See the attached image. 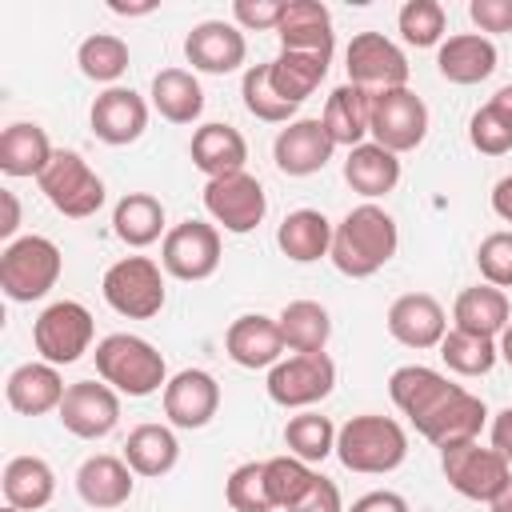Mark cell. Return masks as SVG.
Here are the masks:
<instances>
[{
	"label": "cell",
	"mask_w": 512,
	"mask_h": 512,
	"mask_svg": "<svg viewBox=\"0 0 512 512\" xmlns=\"http://www.w3.org/2000/svg\"><path fill=\"white\" fill-rule=\"evenodd\" d=\"M396 248H400V228H396V220H392L380 204L364 200V204L348 208L344 220L332 228L328 260L336 264L340 276H348V280H368V276H376V272L396 256Z\"/></svg>",
	"instance_id": "1"
},
{
	"label": "cell",
	"mask_w": 512,
	"mask_h": 512,
	"mask_svg": "<svg viewBox=\"0 0 512 512\" xmlns=\"http://www.w3.org/2000/svg\"><path fill=\"white\" fill-rule=\"evenodd\" d=\"M336 460L360 476L396 472L408 460V432L392 416H376V412L352 416L336 428Z\"/></svg>",
	"instance_id": "2"
},
{
	"label": "cell",
	"mask_w": 512,
	"mask_h": 512,
	"mask_svg": "<svg viewBox=\"0 0 512 512\" xmlns=\"http://www.w3.org/2000/svg\"><path fill=\"white\" fill-rule=\"evenodd\" d=\"M96 372L104 384H112L120 396H152L168 384V364L156 344L132 332H112L96 344Z\"/></svg>",
	"instance_id": "3"
},
{
	"label": "cell",
	"mask_w": 512,
	"mask_h": 512,
	"mask_svg": "<svg viewBox=\"0 0 512 512\" xmlns=\"http://www.w3.org/2000/svg\"><path fill=\"white\" fill-rule=\"evenodd\" d=\"M60 268H64V256H60L56 240L36 236V232L32 236H16L0 252V292L12 304L44 300L56 288Z\"/></svg>",
	"instance_id": "4"
},
{
	"label": "cell",
	"mask_w": 512,
	"mask_h": 512,
	"mask_svg": "<svg viewBox=\"0 0 512 512\" xmlns=\"http://www.w3.org/2000/svg\"><path fill=\"white\" fill-rule=\"evenodd\" d=\"M100 292H104V304L128 320H152V316H160V308L168 300L164 268L152 256H124V260L108 264Z\"/></svg>",
	"instance_id": "5"
},
{
	"label": "cell",
	"mask_w": 512,
	"mask_h": 512,
	"mask_svg": "<svg viewBox=\"0 0 512 512\" xmlns=\"http://www.w3.org/2000/svg\"><path fill=\"white\" fill-rule=\"evenodd\" d=\"M36 184H40L44 200L68 220H88L104 208V180L72 148H56L48 168L36 176Z\"/></svg>",
	"instance_id": "6"
},
{
	"label": "cell",
	"mask_w": 512,
	"mask_h": 512,
	"mask_svg": "<svg viewBox=\"0 0 512 512\" xmlns=\"http://www.w3.org/2000/svg\"><path fill=\"white\" fill-rule=\"evenodd\" d=\"M92 336H96V320L80 300H56L32 324V344H36L40 360H48L56 368L76 364L92 348Z\"/></svg>",
	"instance_id": "7"
},
{
	"label": "cell",
	"mask_w": 512,
	"mask_h": 512,
	"mask_svg": "<svg viewBox=\"0 0 512 512\" xmlns=\"http://www.w3.org/2000/svg\"><path fill=\"white\" fill-rule=\"evenodd\" d=\"M268 400L280 408H312L336 388V364L328 352H292L268 368Z\"/></svg>",
	"instance_id": "8"
},
{
	"label": "cell",
	"mask_w": 512,
	"mask_h": 512,
	"mask_svg": "<svg viewBox=\"0 0 512 512\" xmlns=\"http://www.w3.org/2000/svg\"><path fill=\"white\" fill-rule=\"evenodd\" d=\"M344 72L348 84L364 92H388V88H408V56L396 40L384 32H356L344 48Z\"/></svg>",
	"instance_id": "9"
},
{
	"label": "cell",
	"mask_w": 512,
	"mask_h": 512,
	"mask_svg": "<svg viewBox=\"0 0 512 512\" xmlns=\"http://www.w3.org/2000/svg\"><path fill=\"white\" fill-rule=\"evenodd\" d=\"M368 136L404 156L416 152L428 136V104L412 92V88H388V92H372V128Z\"/></svg>",
	"instance_id": "10"
},
{
	"label": "cell",
	"mask_w": 512,
	"mask_h": 512,
	"mask_svg": "<svg viewBox=\"0 0 512 512\" xmlns=\"http://www.w3.org/2000/svg\"><path fill=\"white\" fill-rule=\"evenodd\" d=\"M204 212L212 216L216 228H224L232 236H244V232L264 224V212H268L264 184L252 172L216 176V180L204 184Z\"/></svg>",
	"instance_id": "11"
},
{
	"label": "cell",
	"mask_w": 512,
	"mask_h": 512,
	"mask_svg": "<svg viewBox=\"0 0 512 512\" xmlns=\"http://www.w3.org/2000/svg\"><path fill=\"white\" fill-rule=\"evenodd\" d=\"M160 268L184 284L208 280L220 268V228L208 220H180L160 240Z\"/></svg>",
	"instance_id": "12"
},
{
	"label": "cell",
	"mask_w": 512,
	"mask_h": 512,
	"mask_svg": "<svg viewBox=\"0 0 512 512\" xmlns=\"http://www.w3.org/2000/svg\"><path fill=\"white\" fill-rule=\"evenodd\" d=\"M440 472H444V480L464 500H484L488 504L504 488L512 464L492 444L484 448L480 440H468V444H456V448H444L440 452Z\"/></svg>",
	"instance_id": "13"
},
{
	"label": "cell",
	"mask_w": 512,
	"mask_h": 512,
	"mask_svg": "<svg viewBox=\"0 0 512 512\" xmlns=\"http://www.w3.org/2000/svg\"><path fill=\"white\" fill-rule=\"evenodd\" d=\"M56 420L80 440H104L120 424V392L104 380H76L68 384Z\"/></svg>",
	"instance_id": "14"
},
{
	"label": "cell",
	"mask_w": 512,
	"mask_h": 512,
	"mask_svg": "<svg viewBox=\"0 0 512 512\" xmlns=\"http://www.w3.org/2000/svg\"><path fill=\"white\" fill-rule=\"evenodd\" d=\"M388 336L404 348H440V340L448 336V316H444V304L432 296V292H404L388 304Z\"/></svg>",
	"instance_id": "15"
},
{
	"label": "cell",
	"mask_w": 512,
	"mask_h": 512,
	"mask_svg": "<svg viewBox=\"0 0 512 512\" xmlns=\"http://www.w3.org/2000/svg\"><path fill=\"white\" fill-rule=\"evenodd\" d=\"M184 56H188L192 72L228 76L248 60V40L232 20H200L184 36Z\"/></svg>",
	"instance_id": "16"
},
{
	"label": "cell",
	"mask_w": 512,
	"mask_h": 512,
	"mask_svg": "<svg viewBox=\"0 0 512 512\" xmlns=\"http://www.w3.org/2000/svg\"><path fill=\"white\" fill-rule=\"evenodd\" d=\"M220 412V384L204 368H184L164 384V416L172 428H204Z\"/></svg>",
	"instance_id": "17"
},
{
	"label": "cell",
	"mask_w": 512,
	"mask_h": 512,
	"mask_svg": "<svg viewBox=\"0 0 512 512\" xmlns=\"http://www.w3.org/2000/svg\"><path fill=\"white\" fill-rule=\"evenodd\" d=\"M88 124L96 132V140L112 144V148H124V144H136L148 128V100L124 84L116 88H104L96 100H92V112H88Z\"/></svg>",
	"instance_id": "18"
},
{
	"label": "cell",
	"mask_w": 512,
	"mask_h": 512,
	"mask_svg": "<svg viewBox=\"0 0 512 512\" xmlns=\"http://www.w3.org/2000/svg\"><path fill=\"white\" fill-rule=\"evenodd\" d=\"M332 152H336V144H332L320 116L316 120H308V116L292 120L272 140V160L284 176H316L332 160Z\"/></svg>",
	"instance_id": "19"
},
{
	"label": "cell",
	"mask_w": 512,
	"mask_h": 512,
	"mask_svg": "<svg viewBox=\"0 0 512 512\" xmlns=\"http://www.w3.org/2000/svg\"><path fill=\"white\" fill-rule=\"evenodd\" d=\"M488 420V408L480 396H472L468 388H456L448 400H440L420 424L416 432L432 444V448H456V444H468V440H480V428Z\"/></svg>",
	"instance_id": "20"
},
{
	"label": "cell",
	"mask_w": 512,
	"mask_h": 512,
	"mask_svg": "<svg viewBox=\"0 0 512 512\" xmlns=\"http://www.w3.org/2000/svg\"><path fill=\"white\" fill-rule=\"evenodd\" d=\"M224 352L232 364L240 368H272L284 360V336H280V324L276 316H264V312H244L228 324L224 332Z\"/></svg>",
	"instance_id": "21"
},
{
	"label": "cell",
	"mask_w": 512,
	"mask_h": 512,
	"mask_svg": "<svg viewBox=\"0 0 512 512\" xmlns=\"http://www.w3.org/2000/svg\"><path fill=\"white\" fill-rule=\"evenodd\" d=\"M276 36H280V48H288V52H312L324 60H332V52H336L332 12L320 0H288Z\"/></svg>",
	"instance_id": "22"
},
{
	"label": "cell",
	"mask_w": 512,
	"mask_h": 512,
	"mask_svg": "<svg viewBox=\"0 0 512 512\" xmlns=\"http://www.w3.org/2000/svg\"><path fill=\"white\" fill-rule=\"evenodd\" d=\"M500 64V52L492 44V36H480V32H456V36H444V44L436 48V68L448 84H480L496 72Z\"/></svg>",
	"instance_id": "23"
},
{
	"label": "cell",
	"mask_w": 512,
	"mask_h": 512,
	"mask_svg": "<svg viewBox=\"0 0 512 512\" xmlns=\"http://www.w3.org/2000/svg\"><path fill=\"white\" fill-rule=\"evenodd\" d=\"M68 384L60 380V368L48 364V360H28L20 368L8 372V384H4V396H8V408L20 412V416H44V412H56L60 400H64Z\"/></svg>",
	"instance_id": "24"
},
{
	"label": "cell",
	"mask_w": 512,
	"mask_h": 512,
	"mask_svg": "<svg viewBox=\"0 0 512 512\" xmlns=\"http://www.w3.org/2000/svg\"><path fill=\"white\" fill-rule=\"evenodd\" d=\"M132 488H136V472L128 468L124 456L96 452L76 468V492L88 508H104V512L120 508L132 500Z\"/></svg>",
	"instance_id": "25"
},
{
	"label": "cell",
	"mask_w": 512,
	"mask_h": 512,
	"mask_svg": "<svg viewBox=\"0 0 512 512\" xmlns=\"http://www.w3.org/2000/svg\"><path fill=\"white\" fill-rule=\"evenodd\" d=\"M456 388H460V384H452L444 372H436V368H428V364H404V368H396V372L388 376V396H392V404L412 420V428H416L440 400H448Z\"/></svg>",
	"instance_id": "26"
},
{
	"label": "cell",
	"mask_w": 512,
	"mask_h": 512,
	"mask_svg": "<svg viewBox=\"0 0 512 512\" xmlns=\"http://www.w3.org/2000/svg\"><path fill=\"white\" fill-rule=\"evenodd\" d=\"M188 156H192V164L208 180H216V176H228V172H244V164H248V140L232 124H220V120L216 124H200L192 132Z\"/></svg>",
	"instance_id": "27"
},
{
	"label": "cell",
	"mask_w": 512,
	"mask_h": 512,
	"mask_svg": "<svg viewBox=\"0 0 512 512\" xmlns=\"http://www.w3.org/2000/svg\"><path fill=\"white\" fill-rule=\"evenodd\" d=\"M324 128L332 136L336 148H356L368 140L372 128V92L356 88V84H340L332 88V96L324 100Z\"/></svg>",
	"instance_id": "28"
},
{
	"label": "cell",
	"mask_w": 512,
	"mask_h": 512,
	"mask_svg": "<svg viewBox=\"0 0 512 512\" xmlns=\"http://www.w3.org/2000/svg\"><path fill=\"white\" fill-rule=\"evenodd\" d=\"M52 140L48 132L36 124V120H16L0 132V172L12 176V180H24V176H40L52 160Z\"/></svg>",
	"instance_id": "29"
},
{
	"label": "cell",
	"mask_w": 512,
	"mask_h": 512,
	"mask_svg": "<svg viewBox=\"0 0 512 512\" xmlns=\"http://www.w3.org/2000/svg\"><path fill=\"white\" fill-rule=\"evenodd\" d=\"M344 180L364 200H380V196H388L400 184V156L388 152V148H380L376 140H364V144L348 148Z\"/></svg>",
	"instance_id": "30"
},
{
	"label": "cell",
	"mask_w": 512,
	"mask_h": 512,
	"mask_svg": "<svg viewBox=\"0 0 512 512\" xmlns=\"http://www.w3.org/2000/svg\"><path fill=\"white\" fill-rule=\"evenodd\" d=\"M508 320H512L508 296H504V288H492V284H472L452 304V328L472 332V336L500 340V332L508 328Z\"/></svg>",
	"instance_id": "31"
},
{
	"label": "cell",
	"mask_w": 512,
	"mask_h": 512,
	"mask_svg": "<svg viewBox=\"0 0 512 512\" xmlns=\"http://www.w3.org/2000/svg\"><path fill=\"white\" fill-rule=\"evenodd\" d=\"M124 460L136 476L160 480L180 464V440L168 424H136L124 440Z\"/></svg>",
	"instance_id": "32"
},
{
	"label": "cell",
	"mask_w": 512,
	"mask_h": 512,
	"mask_svg": "<svg viewBox=\"0 0 512 512\" xmlns=\"http://www.w3.org/2000/svg\"><path fill=\"white\" fill-rule=\"evenodd\" d=\"M0 488H4V504L20 512H36L56 496V472L44 456H12L4 464Z\"/></svg>",
	"instance_id": "33"
},
{
	"label": "cell",
	"mask_w": 512,
	"mask_h": 512,
	"mask_svg": "<svg viewBox=\"0 0 512 512\" xmlns=\"http://www.w3.org/2000/svg\"><path fill=\"white\" fill-rule=\"evenodd\" d=\"M112 232L128 248H148V244L164 240L168 236L164 204L152 192H128V196H120L116 208H112Z\"/></svg>",
	"instance_id": "34"
},
{
	"label": "cell",
	"mask_w": 512,
	"mask_h": 512,
	"mask_svg": "<svg viewBox=\"0 0 512 512\" xmlns=\"http://www.w3.org/2000/svg\"><path fill=\"white\" fill-rule=\"evenodd\" d=\"M332 228H336V224H332L324 212H316V208H296V212H288V216L280 220L276 244H280V252H284L292 264H312V260L328 256V248H332Z\"/></svg>",
	"instance_id": "35"
},
{
	"label": "cell",
	"mask_w": 512,
	"mask_h": 512,
	"mask_svg": "<svg viewBox=\"0 0 512 512\" xmlns=\"http://www.w3.org/2000/svg\"><path fill=\"white\" fill-rule=\"evenodd\" d=\"M152 108L168 120V124H192L204 112V88L196 80V72L188 68H160L152 76Z\"/></svg>",
	"instance_id": "36"
},
{
	"label": "cell",
	"mask_w": 512,
	"mask_h": 512,
	"mask_svg": "<svg viewBox=\"0 0 512 512\" xmlns=\"http://www.w3.org/2000/svg\"><path fill=\"white\" fill-rule=\"evenodd\" d=\"M276 324H280L284 348H292V352H324L328 348L332 316L316 300H292V304H284L280 316H276Z\"/></svg>",
	"instance_id": "37"
},
{
	"label": "cell",
	"mask_w": 512,
	"mask_h": 512,
	"mask_svg": "<svg viewBox=\"0 0 512 512\" xmlns=\"http://www.w3.org/2000/svg\"><path fill=\"white\" fill-rule=\"evenodd\" d=\"M328 64H332V60H324V56L280 48V56L268 60V68H272V88H276L288 104L300 108V104L320 88V80L328 76Z\"/></svg>",
	"instance_id": "38"
},
{
	"label": "cell",
	"mask_w": 512,
	"mask_h": 512,
	"mask_svg": "<svg viewBox=\"0 0 512 512\" xmlns=\"http://www.w3.org/2000/svg\"><path fill=\"white\" fill-rule=\"evenodd\" d=\"M128 60H132L128 44H124L120 36H112V32H92V36H84L80 48H76L80 72H84L88 80H96V84H108V88H116V80L128 72Z\"/></svg>",
	"instance_id": "39"
},
{
	"label": "cell",
	"mask_w": 512,
	"mask_h": 512,
	"mask_svg": "<svg viewBox=\"0 0 512 512\" xmlns=\"http://www.w3.org/2000/svg\"><path fill=\"white\" fill-rule=\"evenodd\" d=\"M440 360L456 376H488L496 368V360H500V348L488 336H472V332L448 328V336L440 340Z\"/></svg>",
	"instance_id": "40"
},
{
	"label": "cell",
	"mask_w": 512,
	"mask_h": 512,
	"mask_svg": "<svg viewBox=\"0 0 512 512\" xmlns=\"http://www.w3.org/2000/svg\"><path fill=\"white\" fill-rule=\"evenodd\" d=\"M284 444L292 456H300L304 464H320L336 452V424L312 408H304L300 416H292L284 424Z\"/></svg>",
	"instance_id": "41"
},
{
	"label": "cell",
	"mask_w": 512,
	"mask_h": 512,
	"mask_svg": "<svg viewBox=\"0 0 512 512\" xmlns=\"http://www.w3.org/2000/svg\"><path fill=\"white\" fill-rule=\"evenodd\" d=\"M240 96H244V108L264 120V124H292L296 116V104H288L276 88H272V68L268 64H252L244 68L240 76Z\"/></svg>",
	"instance_id": "42"
},
{
	"label": "cell",
	"mask_w": 512,
	"mask_h": 512,
	"mask_svg": "<svg viewBox=\"0 0 512 512\" xmlns=\"http://www.w3.org/2000/svg\"><path fill=\"white\" fill-rule=\"evenodd\" d=\"M444 28H448V16H444V4L440 0H408L396 16V32L404 44L412 48H440L444 44Z\"/></svg>",
	"instance_id": "43"
},
{
	"label": "cell",
	"mask_w": 512,
	"mask_h": 512,
	"mask_svg": "<svg viewBox=\"0 0 512 512\" xmlns=\"http://www.w3.org/2000/svg\"><path fill=\"white\" fill-rule=\"evenodd\" d=\"M264 480H268V496H272V504L276 508H284V512H292L296 504H300V496L312 488V480H316V472H312V464H304L300 456H272V460H264Z\"/></svg>",
	"instance_id": "44"
},
{
	"label": "cell",
	"mask_w": 512,
	"mask_h": 512,
	"mask_svg": "<svg viewBox=\"0 0 512 512\" xmlns=\"http://www.w3.org/2000/svg\"><path fill=\"white\" fill-rule=\"evenodd\" d=\"M224 500L232 512H272V496H268V480H264V460H248L236 464L224 480Z\"/></svg>",
	"instance_id": "45"
},
{
	"label": "cell",
	"mask_w": 512,
	"mask_h": 512,
	"mask_svg": "<svg viewBox=\"0 0 512 512\" xmlns=\"http://www.w3.org/2000/svg\"><path fill=\"white\" fill-rule=\"evenodd\" d=\"M476 268L484 284L492 288H512V232H488L476 248Z\"/></svg>",
	"instance_id": "46"
},
{
	"label": "cell",
	"mask_w": 512,
	"mask_h": 512,
	"mask_svg": "<svg viewBox=\"0 0 512 512\" xmlns=\"http://www.w3.org/2000/svg\"><path fill=\"white\" fill-rule=\"evenodd\" d=\"M468 140H472V148L484 152V156H504V152H512V124H504V120L484 104V108H476L472 120H468Z\"/></svg>",
	"instance_id": "47"
},
{
	"label": "cell",
	"mask_w": 512,
	"mask_h": 512,
	"mask_svg": "<svg viewBox=\"0 0 512 512\" xmlns=\"http://www.w3.org/2000/svg\"><path fill=\"white\" fill-rule=\"evenodd\" d=\"M288 0H232V24L240 32H276Z\"/></svg>",
	"instance_id": "48"
},
{
	"label": "cell",
	"mask_w": 512,
	"mask_h": 512,
	"mask_svg": "<svg viewBox=\"0 0 512 512\" xmlns=\"http://www.w3.org/2000/svg\"><path fill=\"white\" fill-rule=\"evenodd\" d=\"M468 16L480 28V36H488V32H512V0H472L468 4Z\"/></svg>",
	"instance_id": "49"
},
{
	"label": "cell",
	"mask_w": 512,
	"mask_h": 512,
	"mask_svg": "<svg viewBox=\"0 0 512 512\" xmlns=\"http://www.w3.org/2000/svg\"><path fill=\"white\" fill-rule=\"evenodd\" d=\"M292 512H340V488H336L328 476L316 472L312 488L300 496V504H296Z\"/></svg>",
	"instance_id": "50"
},
{
	"label": "cell",
	"mask_w": 512,
	"mask_h": 512,
	"mask_svg": "<svg viewBox=\"0 0 512 512\" xmlns=\"http://www.w3.org/2000/svg\"><path fill=\"white\" fill-rule=\"evenodd\" d=\"M348 512H408V500H404L400 492L376 488V492H364L360 500H352Z\"/></svg>",
	"instance_id": "51"
},
{
	"label": "cell",
	"mask_w": 512,
	"mask_h": 512,
	"mask_svg": "<svg viewBox=\"0 0 512 512\" xmlns=\"http://www.w3.org/2000/svg\"><path fill=\"white\" fill-rule=\"evenodd\" d=\"M492 448L512 464V408H500L492 416Z\"/></svg>",
	"instance_id": "52"
},
{
	"label": "cell",
	"mask_w": 512,
	"mask_h": 512,
	"mask_svg": "<svg viewBox=\"0 0 512 512\" xmlns=\"http://www.w3.org/2000/svg\"><path fill=\"white\" fill-rule=\"evenodd\" d=\"M0 204H4V220H0V236L12 244L16 240V228H20V200L12 188H0Z\"/></svg>",
	"instance_id": "53"
},
{
	"label": "cell",
	"mask_w": 512,
	"mask_h": 512,
	"mask_svg": "<svg viewBox=\"0 0 512 512\" xmlns=\"http://www.w3.org/2000/svg\"><path fill=\"white\" fill-rule=\"evenodd\" d=\"M492 212H496L504 224H512V176H500V180L492 184Z\"/></svg>",
	"instance_id": "54"
},
{
	"label": "cell",
	"mask_w": 512,
	"mask_h": 512,
	"mask_svg": "<svg viewBox=\"0 0 512 512\" xmlns=\"http://www.w3.org/2000/svg\"><path fill=\"white\" fill-rule=\"evenodd\" d=\"M488 108H492V112H496L504 124H512V84H504V88H500V92L488 100Z\"/></svg>",
	"instance_id": "55"
},
{
	"label": "cell",
	"mask_w": 512,
	"mask_h": 512,
	"mask_svg": "<svg viewBox=\"0 0 512 512\" xmlns=\"http://www.w3.org/2000/svg\"><path fill=\"white\" fill-rule=\"evenodd\" d=\"M108 8L116 16H148V12H156V4H124V0H108Z\"/></svg>",
	"instance_id": "56"
},
{
	"label": "cell",
	"mask_w": 512,
	"mask_h": 512,
	"mask_svg": "<svg viewBox=\"0 0 512 512\" xmlns=\"http://www.w3.org/2000/svg\"><path fill=\"white\" fill-rule=\"evenodd\" d=\"M488 508H492V512H512V472H508L504 488H500V492L488 500Z\"/></svg>",
	"instance_id": "57"
},
{
	"label": "cell",
	"mask_w": 512,
	"mask_h": 512,
	"mask_svg": "<svg viewBox=\"0 0 512 512\" xmlns=\"http://www.w3.org/2000/svg\"><path fill=\"white\" fill-rule=\"evenodd\" d=\"M496 348H500V360L512 368V320H508V328L500 332V340H496Z\"/></svg>",
	"instance_id": "58"
},
{
	"label": "cell",
	"mask_w": 512,
	"mask_h": 512,
	"mask_svg": "<svg viewBox=\"0 0 512 512\" xmlns=\"http://www.w3.org/2000/svg\"><path fill=\"white\" fill-rule=\"evenodd\" d=\"M0 512H20V508H12V504H4V508H0Z\"/></svg>",
	"instance_id": "59"
}]
</instances>
